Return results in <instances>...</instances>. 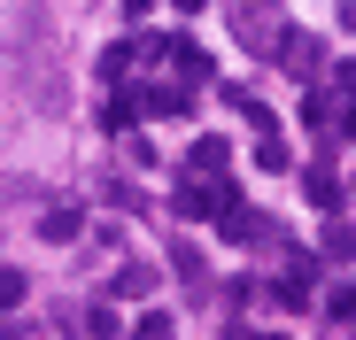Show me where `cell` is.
Wrapping results in <instances>:
<instances>
[{
    "instance_id": "cell-7",
    "label": "cell",
    "mask_w": 356,
    "mask_h": 340,
    "mask_svg": "<svg viewBox=\"0 0 356 340\" xmlns=\"http://www.w3.org/2000/svg\"><path fill=\"white\" fill-rule=\"evenodd\" d=\"M302 201L333 216V209H341V178H333V170H302Z\"/></svg>"
},
{
    "instance_id": "cell-18",
    "label": "cell",
    "mask_w": 356,
    "mask_h": 340,
    "mask_svg": "<svg viewBox=\"0 0 356 340\" xmlns=\"http://www.w3.org/2000/svg\"><path fill=\"white\" fill-rule=\"evenodd\" d=\"M170 8H178V16H194V8H209V0H170Z\"/></svg>"
},
{
    "instance_id": "cell-13",
    "label": "cell",
    "mask_w": 356,
    "mask_h": 340,
    "mask_svg": "<svg viewBox=\"0 0 356 340\" xmlns=\"http://www.w3.org/2000/svg\"><path fill=\"white\" fill-rule=\"evenodd\" d=\"M256 170H286V139L279 132H256Z\"/></svg>"
},
{
    "instance_id": "cell-3",
    "label": "cell",
    "mask_w": 356,
    "mask_h": 340,
    "mask_svg": "<svg viewBox=\"0 0 356 340\" xmlns=\"http://www.w3.org/2000/svg\"><path fill=\"white\" fill-rule=\"evenodd\" d=\"M140 117H194V85H178V78L147 85L140 93Z\"/></svg>"
},
{
    "instance_id": "cell-9",
    "label": "cell",
    "mask_w": 356,
    "mask_h": 340,
    "mask_svg": "<svg viewBox=\"0 0 356 340\" xmlns=\"http://www.w3.org/2000/svg\"><path fill=\"white\" fill-rule=\"evenodd\" d=\"M101 124H108V132H132V124H140V93H124V85H116V93L101 101Z\"/></svg>"
},
{
    "instance_id": "cell-12",
    "label": "cell",
    "mask_w": 356,
    "mask_h": 340,
    "mask_svg": "<svg viewBox=\"0 0 356 340\" xmlns=\"http://www.w3.org/2000/svg\"><path fill=\"white\" fill-rule=\"evenodd\" d=\"M325 317L333 325H356V278H341V287L325 294Z\"/></svg>"
},
{
    "instance_id": "cell-5",
    "label": "cell",
    "mask_w": 356,
    "mask_h": 340,
    "mask_svg": "<svg viewBox=\"0 0 356 340\" xmlns=\"http://www.w3.org/2000/svg\"><path fill=\"white\" fill-rule=\"evenodd\" d=\"M225 170H232V139H194L186 178H225Z\"/></svg>"
},
{
    "instance_id": "cell-6",
    "label": "cell",
    "mask_w": 356,
    "mask_h": 340,
    "mask_svg": "<svg viewBox=\"0 0 356 340\" xmlns=\"http://www.w3.org/2000/svg\"><path fill=\"white\" fill-rule=\"evenodd\" d=\"M225 108H232V117H241L248 132H279V124H271V108H264L256 93H241V85H225Z\"/></svg>"
},
{
    "instance_id": "cell-15",
    "label": "cell",
    "mask_w": 356,
    "mask_h": 340,
    "mask_svg": "<svg viewBox=\"0 0 356 340\" xmlns=\"http://www.w3.org/2000/svg\"><path fill=\"white\" fill-rule=\"evenodd\" d=\"M302 124H310V132H325V124H341V117H333V93H310V101H302Z\"/></svg>"
},
{
    "instance_id": "cell-8",
    "label": "cell",
    "mask_w": 356,
    "mask_h": 340,
    "mask_svg": "<svg viewBox=\"0 0 356 340\" xmlns=\"http://www.w3.org/2000/svg\"><path fill=\"white\" fill-rule=\"evenodd\" d=\"M286 39H294V46H279L271 62H286V70H325V46H318V39H302V31H286Z\"/></svg>"
},
{
    "instance_id": "cell-20",
    "label": "cell",
    "mask_w": 356,
    "mask_h": 340,
    "mask_svg": "<svg viewBox=\"0 0 356 340\" xmlns=\"http://www.w3.org/2000/svg\"><path fill=\"white\" fill-rule=\"evenodd\" d=\"M341 132H348V139H356V108H348V117H341Z\"/></svg>"
},
{
    "instance_id": "cell-16",
    "label": "cell",
    "mask_w": 356,
    "mask_h": 340,
    "mask_svg": "<svg viewBox=\"0 0 356 340\" xmlns=\"http://www.w3.org/2000/svg\"><path fill=\"white\" fill-rule=\"evenodd\" d=\"M24 287H31L24 271H0V309H16V302H24Z\"/></svg>"
},
{
    "instance_id": "cell-1",
    "label": "cell",
    "mask_w": 356,
    "mask_h": 340,
    "mask_svg": "<svg viewBox=\"0 0 356 340\" xmlns=\"http://www.w3.org/2000/svg\"><path fill=\"white\" fill-rule=\"evenodd\" d=\"M232 209V186L225 178H178V216L186 224H217Z\"/></svg>"
},
{
    "instance_id": "cell-14",
    "label": "cell",
    "mask_w": 356,
    "mask_h": 340,
    "mask_svg": "<svg viewBox=\"0 0 356 340\" xmlns=\"http://www.w3.org/2000/svg\"><path fill=\"white\" fill-rule=\"evenodd\" d=\"M39 232H47V248H54V240H78V209H47Z\"/></svg>"
},
{
    "instance_id": "cell-10",
    "label": "cell",
    "mask_w": 356,
    "mask_h": 340,
    "mask_svg": "<svg viewBox=\"0 0 356 340\" xmlns=\"http://www.w3.org/2000/svg\"><path fill=\"white\" fill-rule=\"evenodd\" d=\"M108 294H124V302L155 294V271H147V263H124V271H116V287H108Z\"/></svg>"
},
{
    "instance_id": "cell-19",
    "label": "cell",
    "mask_w": 356,
    "mask_h": 340,
    "mask_svg": "<svg viewBox=\"0 0 356 340\" xmlns=\"http://www.w3.org/2000/svg\"><path fill=\"white\" fill-rule=\"evenodd\" d=\"M341 24H348V31H356V0H341Z\"/></svg>"
},
{
    "instance_id": "cell-11",
    "label": "cell",
    "mask_w": 356,
    "mask_h": 340,
    "mask_svg": "<svg viewBox=\"0 0 356 340\" xmlns=\"http://www.w3.org/2000/svg\"><path fill=\"white\" fill-rule=\"evenodd\" d=\"M318 248H325L333 263H348V255H356V232H348L341 216H325V232H318Z\"/></svg>"
},
{
    "instance_id": "cell-2",
    "label": "cell",
    "mask_w": 356,
    "mask_h": 340,
    "mask_svg": "<svg viewBox=\"0 0 356 340\" xmlns=\"http://www.w3.org/2000/svg\"><path fill=\"white\" fill-rule=\"evenodd\" d=\"M310 294H318V263H310V255H294L286 278L271 287V302H279V309H310Z\"/></svg>"
},
{
    "instance_id": "cell-4",
    "label": "cell",
    "mask_w": 356,
    "mask_h": 340,
    "mask_svg": "<svg viewBox=\"0 0 356 340\" xmlns=\"http://www.w3.org/2000/svg\"><path fill=\"white\" fill-rule=\"evenodd\" d=\"M163 62H170L178 85H202V78H209V54H202L194 39H163Z\"/></svg>"
},
{
    "instance_id": "cell-17",
    "label": "cell",
    "mask_w": 356,
    "mask_h": 340,
    "mask_svg": "<svg viewBox=\"0 0 356 340\" xmlns=\"http://www.w3.org/2000/svg\"><path fill=\"white\" fill-rule=\"evenodd\" d=\"M333 93H341V101H356V62H333Z\"/></svg>"
}]
</instances>
